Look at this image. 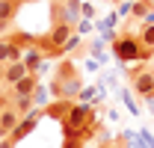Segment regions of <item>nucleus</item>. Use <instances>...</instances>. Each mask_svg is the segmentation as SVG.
Masks as SVG:
<instances>
[{"label":"nucleus","instance_id":"obj_1","mask_svg":"<svg viewBox=\"0 0 154 148\" xmlns=\"http://www.w3.org/2000/svg\"><path fill=\"white\" fill-rule=\"evenodd\" d=\"M80 92H83V77L77 71V65L71 59H59L54 80H51V95L62 98V101H74V98H80Z\"/></svg>","mask_w":154,"mask_h":148},{"label":"nucleus","instance_id":"obj_2","mask_svg":"<svg viewBox=\"0 0 154 148\" xmlns=\"http://www.w3.org/2000/svg\"><path fill=\"white\" fill-rule=\"evenodd\" d=\"M113 54H116L119 62H136V59H145L136 33H128V30H122V36L113 39Z\"/></svg>","mask_w":154,"mask_h":148},{"label":"nucleus","instance_id":"obj_3","mask_svg":"<svg viewBox=\"0 0 154 148\" xmlns=\"http://www.w3.org/2000/svg\"><path fill=\"white\" fill-rule=\"evenodd\" d=\"M92 125H98L92 104H80V101H74L71 113H68L65 122H62V133H77V130H86V128H92Z\"/></svg>","mask_w":154,"mask_h":148},{"label":"nucleus","instance_id":"obj_4","mask_svg":"<svg viewBox=\"0 0 154 148\" xmlns=\"http://www.w3.org/2000/svg\"><path fill=\"white\" fill-rule=\"evenodd\" d=\"M131 86L139 98H154V68H136L131 74Z\"/></svg>","mask_w":154,"mask_h":148},{"label":"nucleus","instance_id":"obj_5","mask_svg":"<svg viewBox=\"0 0 154 148\" xmlns=\"http://www.w3.org/2000/svg\"><path fill=\"white\" fill-rule=\"evenodd\" d=\"M21 59H24V48L15 42V36H0V65L21 62Z\"/></svg>","mask_w":154,"mask_h":148},{"label":"nucleus","instance_id":"obj_6","mask_svg":"<svg viewBox=\"0 0 154 148\" xmlns=\"http://www.w3.org/2000/svg\"><path fill=\"white\" fill-rule=\"evenodd\" d=\"M42 86V80H38V74H27L21 83H15V86H9V101H18V98H33L36 95V89Z\"/></svg>","mask_w":154,"mask_h":148},{"label":"nucleus","instance_id":"obj_7","mask_svg":"<svg viewBox=\"0 0 154 148\" xmlns=\"http://www.w3.org/2000/svg\"><path fill=\"white\" fill-rule=\"evenodd\" d=\"M21 125V116L15 113L12 104H6L3 113H0V139H6V136H12V130Z\"/></svg>","mask_w":154,"mask_h":148},{"label":"nucleus","instance_id":"obj_8","mask_svg":"<svg viewBox=\"0 0 154 148\" xmlns=\"http://www.w3.org/2000/svg\"><path fill=\"white\" fill-rule=\"evenodd\" d=\"M21 3H24V0H0V33H6V30L12 27Z\"/></svg>","mask_w":154,"mask_h":148},{"label":"nucleus","instance_id":"obj_9","mask_svg":"<svg viewBox=\"0 0 154 148\" xmlns=\"http://www.w3.org/2000/svg\"><path fill=\"white\" fill-rule=\"evenodd\" d=\"M27 74L30 71H27L24 62H9V65H3V83H6V86H15V83H21Z\"/></svg>","mask_w":154,"mask_h":148},{"label":"nucleus","instance_id":"obj_10","mask_svg":"<svg viewBox=\"0 0 154 148\" xmlns=\"http://www.w3.org/2000/svg\"><path fill=\"white\" fill-rule=\"evenodd\" d=\"M71 107H74V101L57 98V101H51V104L45 107V116H51V119H57V122H65V116L71 113Z\"/></svg>","mask_w":154,"mask_h":148},{"label":"nucleus","instance_id":"obj_11","mask_svg":"<svg viewBox=\"0 0 154 148\" xmlns=\"http://www.w3.org/2000/svg\"><path fill=\"white\" fill-rule=\"evenodd\" d=\"M136 39H139V45H142L145 59H151V54H154V24H142V30L136 33Z\"/></svg>","mask_w":154,"mask_h":148},{"label":"nucleus","instance_id":"obj_12","mask_svg":"<svg viewBox=\"0 0 154 148\" xmlns=\"http://www.w3.org/2000/svg\"><path fill=\"white\" fill-rule=\"evenodd\" d=\"M122 12H131V18H142V21H145L154 12V3H151V0H134V3L125 6Z\"/></svg>","mask_w":154,"mask_h":148},{"label":"nucleus","instance_id":"obj_13","mask_svg":"<svg viewBox=\"0 0 154 148\" xmlns=\"http://www.w3.org/2000/svg\"><path fill=\"white\" fill-rule=\"evenodd\" d=\"M21 62L27 65V71H30V74H38L42 62H45V54H42L38 48H30V51H24V59H21Z\"/></svg>","mask_w":154,"mask_h":148},{"label":"nucleus","instance_id":"obj_14","mask_svg":"<svg viewBox=\"0 0 154 148\" xmlns=\"http://www.w3.org/2000/svg\"><path fill=\"white\" fill-rule=\"evenodd\" d=\"M33 101H36L38 110H45V107H48V89H45V86H38L36 95H33Z\"/></svg>","mask_w":154,"mask_h":148},{"label":"nucleus","instance_id":"obj_15","mask_svg":"<svg viewBox=\"0 0 154 148\" xmlns=\"http://www.w3.org/2000/svg\"><path fill=\"white\" fill-rule=\"evenodd\" d=\"M122 145H128V139H101L98 148H122Z\"/></svg>","mask_w":154,"mask_h":148},{"label":"nucleus","instance_id":"obj_16","mask_svg":"<svg viewBox=\"0 0 154 148\" xmlns=\"http://www.w3.org/2000/svg\"><path fill=\"white\" fill-rule=\"evenodd\" d=\"M122 101H125V107H128L131 113H136V110H139V107H136L134 101H131V92H122Z\"/></svg>","mask_w":154,"mask_h":148},{"label":"nucleus","instance_id":"obj_17","mask_svg":"<svg viewBox=\"0 0 154 148\" xmlns=\"http://www.w3.org/2000/svg\"><path fill=\"white\" fill-rule=\"evenodd\" d=\"M80 15L89 21V18H95V6H89V3H83V9H80Z\"/></svg>","mask_w":154,"mask_h":148},{"label":"nucleus","instance_id":"obj_18","mask_svg":"<svg viewBox=\"0 0 154 148\" xmlns=\"http://www.w3.org/2000/svg\"><path fill=\"white\" fill-rule=\"evenodd\" d=\"M92 98H95V89H83L77 101H80V104H86V101H92Z\"/></svg>","mask_w":154,"mask_h":148},{"label":"nucleus","instance_id":"obj_19","mask_svg":"<svg viewBox=\"0 0 154 148\" xmlns=\"http://www.w3.org/2000/svg\"><path fill=\"white\" fill-rule=\"evenodd\" d=\"M139 136H142V145H145V148H154V136L148 133V130H142Z\"/></svg>","mask_w":154,"mask_h":148},{"label":"nucleus","instance_id":"obj_20","mask_svg":"<svg viewBox=\"0 0 154 148\" xmlns=\"http://www.w3.org/2000/svg\"><path fill=\"white\" fill-rule=\"evenodd\" d=\"M74 33L77 36H86V33H89V21H80V24L74 27Z\"/></svg>","mask_w":154,"mask_h":148},{"label":"nucleus","instance_id":"obj_21","mask_svg":"<svg viewBox=\"0 0 154 148\" xmlns=\"http://www.w3.org/2000/svg\"><path fill=\"white\" fill-rule=\"evenodd\" d=\"M0 148H15V142H12V139L6 136V139H0Z\"/></svg>","mask_w":154,"mask_h":148},{"label":"nucleus","instance_id":"obj_22","mask_svg":"<svg viewBox=\"0 0 154 148\" xmlns=\"http://www.w3.org/2000/svg\"><path fill=\"white\" fill-rule=\"evenodd\" d=\"M107 3H122V0H107Z\"/></svg>","mask_w":154,"mask_h":148},{"label":"nucleus","instance_id":"obj_23","mask_svg":"<svg viewBox=\"0 0 154 148\" xmlns=\"http://www.w3.org/2000/svg\"><path fill=\"white\" fill-rule=\"evenodd\" d=\"M24 3H30V0H24Z\"/></svg>","mask_w":154,"mask_h":148},{"label":"nucleus","instance_id":"obj_24","mask_svg":"<svg viewBox=\"0 0 154 148\" xmlns=\"http://www.w3.org/2000/svg\"><path fill=\"white\" fill-rule=\"evenodd\" d=\"M151 3H154V0H151Z\"/></svg>","mask_w":154,"mask_h":148}]
</instances>
